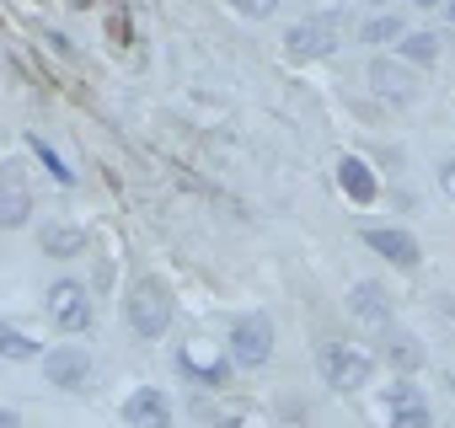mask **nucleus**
Instances as JSON below:
<instances>
[{
  "label": "nucleus",
  "mask_w": 455,
  "mask_h": 428,
  "mask_svg": "<svg viewBox=\"0 0 455 428\" xmlns=\"http://www.w3.org/2000/svg\"><path fill=\"white\" fill-rule=\"evenodd\" d=\"M33 220V182L22 161H0V231H22Z\"/></svg>",
  "instance_id": "20e7f679"
},
{
  "label": "nucleus",
  "mask_w": 455,
  "mask_h": 428,
  "mask_svg": "<svg viewBox=\"0 0 455 428\" xmlns=\"http://www.w3.org/2000/svg\"><path fill=\"white\" fill-rule=\"evenodd\" d=\"M407 28H402V17H391V12H380V17H370L364 28H359V38L370 44V49H380V44H396Z\"/></svg>",
  "instance_id": "6ab92c4d"
},
{
  "label": "nucleus",
  "mask_w": 455,
  "mask_h": 428,
  "mask_svg": "<svg viewBox=\"0 0 455 428\" xmlns=\"http://www.w3.org/2000/svg\"><path fill=\"white\" fill-rule=\"evenodd\" d=\"M316 369H322V380H327L332 391H364V385H370V375H375V359H370L359 343L332 337V343H322V348H316Z\"/></svg>",
  "instance_id": "f03ea898"
},
{
  "label": "nucleus",
  "mask_w": 455,
  "mask_h": 428,
  "mask_svg": "<svg viewBox=\"0 0 455 428\" xmlns=\"http://www.w3.org/2000/svg\"><path fill=\"white\" fill-rule=\"evenodd\" d=\"M44 380H49L54 391H86V385H92V353L76 348V343L49 348V353H44Z\"/></svg>",
  "instance_id": "1a4fd4ad"
},
{
  "label": "nucleus",
  "mask_w": 455,
  "mask_h": 428,
  "mask_svg": "<svg viewBox=\"0 0 455 428\" xmlns=\"http://www.w3.org/2000/svg\"><path fill=\"white\" fill-rule=\"evenodd\" d=\"M124 423L129 428H172V401L156 385H140L124 396Z\"/></svg>",
  "instance_id": "f8f14e48"
},
{
  "label": "nucleus",
  "mask_w": 455,
  "mask_h": 428,
  "mask_svg": "<svg viewBox=\"0 0 455 428\" xmlns=\"http://www.w3.org/2000/svg\"><path fill=\"white\" fill-rule=\"evenodd\" d=\"M338 187L348 193V203H375V193H380L375 171H370L359 155H343V161H338Z\"/></svg>",
  "instance_id": "4468645a"
},
{
  "label": "nucleus",
  "mask_w": 455,
  "mask_h": 428,
  "mask_svg": "<svg viewBox=\"0 0 455 428\" xmlns=\"http://www.w3.org/2000/svg\"><path fill=\"white\" fill-rule=\"evenodd\" d=\"M44 305H49V321H54L60 332H92V295H86V284L54 279Z\"/></svg>",
  "instance_id": "423d86ee"
},
{
  "label": "nucleus",
  "mask_w": 455,
  "mask_h": 428,
  "mask_svg": "<svg viewBox=\"0 0 455 428\" xmlns=\"http://www.w3.org/2000/svg\"><path fill=\"white\" fill-rule=\"evenodd\" d=\"M439 187H444V193H450V203H455V161H444V166H439Z\"/></svg>",
  "instance_id": "4be33fe9"
},
{
  "label": "nucleus",
  "mask_w": 455,
  "mask_h": 428,
  "mask_svg": "<svg viewBox=\"0 0 455 428\" xmlns=\"http://www.w3.org/2000/svg\"><path fill=\"white\" fill-rule=\"evenodd\" d=\"M231 6H236L242 17H258V22H263V17H274V12H279V0H231Z\"/></svg>",
  "instance_id": "412c9836"
},
{
  "label": "nucleus",
  "mask_w": 455,
  "mask_h": 428,
  "mask_svg": "<svg viewBox=\"0 0 455 428\" xmlns=\"http://www.w3.org/2000/svg\"><path fill=\"white\" fill-rule=\"evenodd\" d=\"M0 428H22V417H17L12 407H0Z\"/></svg>",
  "instance_id": "5701e85b"
},
{
  "label": "nucleus",
  "mask_w": 455,
  "mask_h": 428,
  "mask_svg": "<svg viewBox=\"0 0 455 428\" xmlns=\"http://www.w3.org/2000/svg\"><path fill=\"white\" fill-rule=\"evenodd\" d=\"M444 12H450V22H455V0H450V6H444Z\"/></svg>",
  "instance_id": "a878e982"
},
{
  "label": "nucleus",
  "mask_w": 455,
  "mask_h": 428,
  "mask_svg": "<svg viewBox=\"0 0 455 428\" xmlns=\"http://www.w3.org/2000/svg\"><path fill=\"white\" fill-rule=\"evenodd\" d=\"M380 417H386V428H434L428 401H423V391H418L412 380H391V385H386Z\"/></svg>",
  "instance_id": "6e6552de"
},
{
  "label": "nucleus",
  "mask_w": 455,
  "mask_h": 428,
  "mask_svg": "<svg viewBox=\"0 0 455 428\" xmlns=\"http://www.w3.org/2000/svg\"><path fill=\"white\" fill-rule=\"evenodd\" d=\"M124 321H129V332L145 337V343L166 337V327H172V295L161 289V279L129 284V295H124Z\"/></svg>",
  "instance_id": "f257e3e1"
},
{
  "label": "nucleus",
  "mask_w": 455,
  "mask_h": 428,
  "mask_svg": "<svg viewBox=\"0 0 455 428\" xmlns=\"http://www.w3.org/2000/svg\"><path fill=\"white\" fill-rule=\"evenodd\" d=\"M28 145H33V150H38V161H44V166H49V171H54V177H60V182H70V166H65V161H60V155H54V150H49V145H44V139H38V134H33V139H28Z\"/></svg>",
  "instance_id": "aec40b11"
},
{
  "label": "nucleus",
  "mask_w": 455,
  "mask_h": 428,
  "mask_svg": "<svg viewBox=\"0 0 455 428\" xmlns=\"http://www.w3.org/2000/svg\"><path fill=\"white\" fill-rule=\"evenodd\" d=\"M38 242H44V252H49V258H76V252H86V231H81V226H65V220L44 226V231H38Z\"/></svg>",
  "instance_id": "2eb2a0df"
},
{
  "label": "nucleus",
  "mask_w": 455,
  "mask_h": 428,
  "mask_svg": "<svg viewBox=\"0 0 455 428\" xmlns=\"http://www.w3.org/2000/svg\"><path fill=\"white\" fill-rule=\"evenodd\" d=\"M338 44H343L338 17H306V22H295V28L284 33V49H290L295 59H332Z\"/></svg>",
  "instance_id": "39448f33"
},
{
  "label": "nucleus",
  "mask_w": 455,
  "mask_h": 428,
  "mask_svg": "<svg viewBox=\"0 0 455 428\" xmlns=\"http://www.w3.org/2000/svg\"><path fill=\"white\" fill-rule=\"evenodd\" d=\"M396 59L412 65V70H428V65L439 59V38H434V33H402V38H396Z\"/></svg>",
  "instance_id": "f3484780"
},
{
  "label": "nucleus",
  "mask_w": 455,
  "mask_h": 428,
  "mask_svg": "<svg viewBox=\"0 0 455 428\" xmlns=\"http://www.w3.org/2000/svg\"><path fill=\"white\" fill-rule=\"evenodd\" d=\"M0 359H12V364H28V359H44V348H38V337H28L22 327L0 321Z\"/></svg>",
  "instance_id": "a211bd4d"
},
{
  "label": "nucleus",
  "mask_w": 455,
  "mask_h": 428,
  "mask_svg": "<svg viewBox=\"0 0 455 428\" xmlns=\"http://www.w3.org/2000/svg\"><path fill=\"white\" fill-rule=\"evenodd\" d=\"M412 6L418 12H434V6H450V0H412Z\"/></svg>",
  "instance_id": "b1692460"
},
{
  "label": "nucleus",
  "mask_w": 455,
  "mask_h": 428,
  "mask_svg": "<svg viewBox=\"0 0 455 428\" xmlns=\"http://www.w3.org/2000/svg\"><path fill=\"white\" fill-rule=\"evenodd\" d=\"M380 348H386V364H396L402 375L423 364V348H418V337H407L402 327H386V332H380Z\"/></svg>",
  "instance_id": "dca6fc26"
},
{
  "label": "nucleus",
  "mask_w": 455,
  "mask_h": 428,
  "mask_svg": "<svg viewBox=\"0 0 455 428\" xmlns=\"http://www.w3.org/2000/svg\"><path fill=\"white\" fill-rule=\"evenodd\" d=\"M364 6H386V12H391V0H364Z\"/></svg>",
  "instance_id": "393cba45"
},
{
  "label": "nucleus",
  "mask_w": 455,
  "mask_h": 428,
  "mask_svg": "<svg viewBox=\"0 0 455 428\" xmlns=\"http://www.w3.org/2000/svg\"><path fill=\"white\" fill-rule=\"evenodd\" d=\"M177 369H182L193 385H214V391L231 380V359L214 353V348H204V343H188V348L177 353Z\"/></svg>",
  "instance_id": "9b49d317"
},
{
  "label": "nucleus",
  "mask_w": 455,
  "mask_h": 428,
  "mask_svg": "<svg viewBox=\"0 0 455 428\" xmlns=\"http://www.w3.org/2000/svg\"><path fill=\"white\" fill-rule=\"evenodd\" d=\"M364 247H370L375 258H386L391 268H418V263H423L412 231H402V226H364Z\"/></svg>",
  "instance_id": "9d476101"
},
{
  "label": "nucleus",
  "mask_w": 455,
  "mask_h": 428,
  "mask_svg": "<svg viewBox=\"0 0 455 428\" xmlns=\"http://www.w3.org/2000/svg\"><path fill=\"white\" fill-rule=\"evenodd\" d=\"M364 81H370V91H375L380 102H391V107H412V102H418V70L402 65V59H370Z\"/></svg>",
  "instance_id": "0eeeda50"
},
{
  "label": "nucleus",
  "mask_w": 455,
  "mask_h": 428,
  "mask_svg": "<svg viewBox=\"0 0 455 428\" xmlns=\"http://www.w3.org/2000/svg\"><path fill=\"white\" fill-rule=\"evenodd\" d=\"M348 311H354V321L370 327V332H386V327H391V295H386L380 284H370V279L348 289Z\"/></svg>",
  "instance_id": "ddd939ff"
},
{
  "label": "nucleus",
  "mask_w": 455,
  "mask_h": 428,
  "mask_svg": "<svg viewBox=\"0 0 455 428\" xmlns=\"http://www.w3.org/2000/svg\"><path fill=\"white\" fill-rule=\"evenodd\" d=\"M274 359V321L263 311H247L231 321V364L242 369H263Z\"/></svg>",
  "instance_id": "7ed1b4c3"
}]
</instances>
